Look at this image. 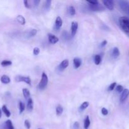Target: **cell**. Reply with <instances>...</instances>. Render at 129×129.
I'll return each mask as SVG.
<instances>
[{
	"label": "cell",
	"instance_id": "14",
	"mask_svg": "<svg viewBox=\"0 0 129 129\" xmlns=\"http://www.w3.org/2000/svg\"><path fill=\"white\" fill-rule=\"evenodd\" d=\"M16 21H17L18 23H19L20 24H21V25H24L25 24V18L21 15H18L16 16Z\"/></svg>",
	"mask_w": 129,
	"mask_h": 129
},
{
	"label": "cell",
	"instance_id": "30",
	"mask_svg": "<svg viewBox=\"0 0 129 129\" xmlns=\"http://www.w3.org/2000/svg\"><path fill=\"white\" fill-rule=\"evenodd\" d=\"M116 90L118 93H121V92L123 91V88L122 85H118L117 86V88H116Z\"/></svg>",
	"mask_w": 129,
	"mask_h": 129
},
{
	"label": "cell",
	"instance_id": "34",
	"mask_svg": "<svg viewBox=\"0 0 129 129\" xmlns=\"http://www.w3.org/2000/svg\"><path fill=\"white\" fill-rule=\"evenodd\" d=\"M87 2L89 3V5H96L99 4L98 1H87Z\"/></svg>",
	"mask_w": 129,
	"mask_h": 129
},
{
	"label": "cell",
	"instance_id": "8",
	"mask_svg": "<svg viewBox=\"0 0 129 129\" xmlns=\"http://www.w3.org/2000/svg\"><path fill=\"white\" fill-rule=\"evenodd\" d=\"M129 95V90L128 89H123V91H122V94L120 96V100L121 102H123L126 100L127 98H128Z\"/></svg>",
	"mask_w": 129,
	"mask_h": 129
},
{
	"label": "cell",
	"instance_id": "16",
	"mask_svg": "<svg viewBox=\"0 0 129 129\" xmlns=\"http://www.w3.org/2000/svg\"><path fill=\"white\" fill-rule=\"evenodd\" d=\"M91 124V122H90V119H89V116H86V118L84 119V128L85 129H88L89 127Z\"/></svg>",
	"mask_w": 129,
	"mask_h": 129
},
{
	"label": "cell",
	"instance_id": "1",
	"mask_svg": "<svg viewBox=\"0 0 129 129\" xmlns=\"http://www.w3.org/2000/svg\"><path fill=\"white\" fill-rule=\"evenodd\" d=\"M119 24L125 33H129V18L127 16H122L119 18Z\"/></svg>",
	"mask_w": 129,
	"mask_h": 129
},
{
	"label": "cell",
	"instance_id": "31",
	"mask_svg": "<svg viewBox=\"0 0 129 129\" xmlns=\"http://www.w3.org/2000/svg\"><path fill=\"white\" fill-rule=\"evenodd\" d=\"M25 126L26 128V129H30V127H31V124H30V122H29L28 120H26L25 121Z\"/></svg>",
	"mask_w": 129,
	"mask_h": 129
},
{
	"label": "cell",
	"instance_id": "3",
	"mask_svg": "<svg viewBox=\"0 0 129 129\" xmlns=\"http://www.w3.org/2000/svg\"><path fill=\"white\" fill-rule=\"evenodd\" d=\"M120 8L121 10L129 16V2L126 1H118Z\"/></svg>",
	"mask_w": 129,
	"mask_h": 129
},
{
	"label": "cell",
	"instance_id": "28",
	"mask_svg": "<svg viewBox=\"0 0 129 129\" xmlns=\"http://www.w3.org/2000/svg\"><path fill=\"white\" fill-rule=\"evenodd\" d=\"M116 86H117V83H115H115H112V84L110 85L109 88H108V90H109V91H113V89H115V88Z\"/></svg>",
	"mask_w": 129,
	"mask_h": 129
},
{
	"label": "cell",
	"instance_id": "25",
	"mask_svg": "<svg viewBox=\"0 0 129 129\" xmlns=\"http://www.w3.org/2000/svg\"><path fill=\"white\" fill-rule=\"evenodd\" d=\"M25 104H24L22 102L20 101V102H19V109H20V113H22L23 112H24V110H25Z\"/></svg>",
	"mask_w": 129,
	"mask_h": 129
},
{
	"label": "cell",
	"instance_id": "11",
	"mask_svg": "<svg viewBox=\"0 0 129 129\" xmlns=\"http://www.w3.org/2000/svg\"><path fill=\"white\" fill-rule=\"evenodd\" d=\"M68 66H69V60H68V59H64V60H63L61 62V63L59 64V68L60 69V71H62L64 70V69H66L68 67Z\"/></svg>",
	"mask_w": 129,
	"mask_h": 129
},
{
	"label": "cell",
	"instance_id": "17",
	"mask_svg": "<svg viewBox=\"0 0 129 129\" xmlns=\"http://www.w3.org/2000/svg\"><path fill=\"white\" fill-rule=\"evenodd\" d=\"M34 108V102L31 98H29L28 99V102H27V109L28 110L31 111Z\"/></svg>",
	"mask_w": 129,
	"mask_h": 129
},
{
	"label": "cell",
	"instance_id": "6",
	"mask_svg": "<svg viewBox=\"0 0 129 129\" xmlns=\"http://www.w3.org/2000/svg\"><path fill=\"white\" fill-rule=\"evenodd\" d=\"M89 8L90 10H91V11H103L104 10V8L103 6H101L100 5H89Z\"/></svg>",
	"mask_w": 129,
	"mask_h": 129
},
{
	"label": "cell",
	"instance_id": "18",
	"mask_svg": "<svg viewBox=\"0 0 129 129\" xmlns=\"http://www.w3.org/2000/svg\"><path fill=\"white\" fill-rule=\"evenodd\" d=\"M120 55V51L119 49L117 47L113 48V50H112V56L114 58H117Z\"/></svg>",
	"mask_w": 129,
	"mask_h": 129
},
{
	"label": "cell",
	"instance_id": "4",
	"mask_svg": "<svg viewBox=\"0 0 129 129\" xmlns=\"http://www.w3.org/2000/svg\"><path fill=\"white\" fill-rule=\"evenodd\" d=\"M15 79L17 82H25V83H26L27 84H28L29 86H31V79H30V77L28 76H17L15 78Z\"/></svg>",
	"mask_w": 129,
	"mask_h": 129
},
{
	"label": "cell",
	"instance_id": "40",
	"mask_svg": "<svg viewBox=\"0 0 129 129\" xmlns=\"http://www.w3.org/2000/svg\"><path fill=\"white\" fill-rule=\"evenodd\" d=\"M39 129H40V128H39Z\"/></svg>",
	"mask_w": 129,
	"mask_h": 129
},
{
	"label": "cell",
	"instance_id": "21",
	"mask_svg": "<svg viewBox=\"0 0 129 129\" xmlns=\"http://www.w3.org/2000/svg\"><path fill=\"white\" fill-rule=\"evenodd\" d=\"M2 111L4 112V113L5 114V115H6L7 117H10V116H11V112L9 111V110L8 109L6 105L3 106Z\"/></svg>",
	"mask_w": 129,
	"mask_h": 129
},
{
	"label": "cell",
	"instance_id": "32",
	"mask_svg": "<svg viewBox=\"0 0 129 129\" xmlns=\"http://www.w3.org/2000/svg\"><path fill=\"white\" fill-rule=\"evenodd\" d=\"M50 4H51V1H45V8L47 9V10H49L50 8Z\"/></svg>",
	"mask_w": 129,
	"mask_h": 129
},
{
	"label": "cell",
	"instance_id": "35",
	"mask_svg": "<svg viewBox=\"0 0 129 129\" xmlns=\"http://www.w3.org/2000/svg\"><path fill=\"white\" fill-rule=\"evenodd\" d=\"M23 3H24V5H25V6L26 8H28V9L30 8V4L28 3V1H26V0H25V1H23Z\"/></svg>",
	"mask_w": 129,
	"mask_h": 129
},
{
	"label": "cell",
	"instance_id": "20",
	"mask_svg": "<svg viewBox=\"0 0 129 129\" xmlns=\"http://www.w3.org/2000/svg\"><path fill=\"white\" fill-rule=\"evenodd\" d=\"M22 92L24 97H25L26 99H29V98H30V91H29L28 89H26V88H23V89H22Z\"/></svg>",
	"mask_w": 129,
	"mask_h": 129
},
{
	"label": "cell",
	"instance_id": "39",
	"mask_svg": "<svg viewBox=\"0 0 129 129\" xmlns=\"http://www.w3.org/2000/svg\"><path fill=\"white\" fill-rule=\"evenodd\" d=\"M1 115H2V113H1V109H0V118L1 117Z\"/></svg>",
	"mask_w": 129,
	"mask_h": 129
},
{
	"label": "cell",
	"instance_id": "26",
	"mask_svg": "<svg viewBox=\"0 0 129 129\" xmlns=\"http://www.w3.org/2000/svg\"><path fill=\"white\" fill-rule=\"evenodd\" d=\"M88 106H89V103L88 102H84L80 106V110H84L86 108H88Z\"/></svg>",
	"mask_w": 129,
	"mask_h": 129
},
{
	"label": "cell",
	"instance_id": "24",
	"mask_svg": "<svg viewBox=\"0 0 129 129\" xmlns=\"http://www.w3.org/2000/svg\"><path fill=\"white\" fill-rule=\"evenodd\" d=\"M1 66L4 67L6 66H10L12 64V62L11 60H4L1 62Z\"/></svg>",
	"mask_w": 129,
	"mask_h": 129
},
{
	"label": "cell",
	"instance_id": "9",
	"mask_svg": "<svg viewBox=\"0 0 129 129\" xmlns=\"http://www.w3.org/2000/svg\"><path fill=\"white\" fill-rule=\"evenodd\" d=\"M78 28V23L76 21H73L71 23V35L74 37L77 32Z\"/></svg>",
	"mask_w": 129,
	"mask_h": 129
},
{
	"label": "cell",
	"instance_id": "33",
	"mask_svg": "<svg viewBox=\"0 0 129 129\" xmlns=\"http://www.w3.org/2000/svg\"><path fill=\"white\" fill-rule=\"evenodd\" d=\"M102 115H104V116L107 115L108 114V110H107V108H103L102 109Z\"/></svg>",
	"mask_w": 129,
	"mask_h": 129
},
{
	"label": "cell",
	"instance_id": "2",
	"mask_svg": "<svg viewBox=\"0 0 129 129\" xmlns=\"http://www.w3.org/2000/svg\"><path fill=\"white\" fill-rule=\"evenodd\" d=\"M48 84V77L45 73H43L42 74L41 81L39 84L38 88L40 89H44L46 88Z\"/></svg>",
	"mask_w": 129,
	"mask_h": 129
},
{
	"label": "cell",
	"instance_id": "29",
	"mask_svg": "<svg viewBox=\"0 0 129 129\" xmlns=\"http://www.w3.org/2000/svg\"><path fill=\"white\" fill-rule=\"evenodd\" d=\"M33 53H34V55H39V54L40 53V49L38 47H35L33 50Z\"/></svg>",
	"mask_w": 129,
	"mask_h": 129
},
{
	"label": "cell",
	"instance_id": "36",
	"mask_svg": "<svg viewBox=\"0 0 129 129\" xmlns=\"http://www.w3.org/2000/svg\"><path fill=\"white\" fill-rule=\"evenodd\" d=\"M107 44V41L106 40H103L102 43H101V47H104Z\"/></svg>",
	"mask_w": 129,
	"mask_h": 129
},
{
	"label": "cell",
	"instance_id": "5",
	"mask_svg": "<svg viewBox=\"0 0 129 129\" xmlns=\"http://www.w3.org/2000/svg\"><path fill=\"white\" fill-rule=\"evenodd\" d=\"M103 3L108 10L112 11L114 8V2H113V1H112V0H105V1H103Z\"/></svg>",
	"mask_w": 129,
	"mask_h": 129
},
{
	"label": "cell",
	"instance_id": "37",
	"mask_svg": "<svg viewBox=\"0 0 129 129\" xmlns=\"http://www.w3.org/2000/svg\"><path fill=\"white\" fill-rule=\"evenodd\" d=\"M79 123H78V122H74V129H78V128H79Z\"/></svg>",
	"mask_w": 129,
	"mask_h": 129
},
{
	"label": "cell",
	"instance_id": "12",
	"mask_svg": "<svg viewBox=\"0 0 129 129\" xmlns=\"http://www.w3.org/2000/svg\"><path fill=\"white\" fill-rule=\"evenodd\" d=\"M81 63L82 60L80 58L76 57L73 60V64H74V67L75 69H78L81 65Z\"/></svg>",
	"mask_w": 129,
	"mask_h": 129
},
{
	"label": "cell",
	"instance_id": "13",
	"mask_svg": "<svg viewBox=\"0 0 129 129\" xmlns=\"http://www.w3.org/2000/svg\"><path fill=\"white\" fill-rule=\"evenodd\" d=\"M1 83H3V84H8L11 81V79L9 78L8 76L6 75H3L1 76Z\"/></svg>",
	"mask_w": 129,
	"mask_h": 129
},
{
	"label": "cell",
	"instance_id": "19",
	"mask_svg": "<svg viewBox=\"0 0 129 129\" xmlns=\"http://www.w3.org/2000/svg\"><path fill=\"white\" fill-rule=\"evenodd\" d=\"M94 60L96 65H99L101 63V62H102V57L99 54H96V55H94Z\"/></svg>",
	"mask_w": 129,
	"mask_h": 129
},
{
	"label": "cell",
	"instance_id": "27",
	"mask_svg": "<svg viewBox=\"0 0 129 129\" xmlns=\"http://www.w3.org/2000/svg\"><path fill=\"white\" fill-rule=\"evenodd\" d=\"M69 13L71 16H73L76 14V10L74 6H70L69 7Z\"/></svg>",
	"mask_w": 129,
	"mask_h": 129
},
{
	"label": "cell",
	"instance_id": "15",
	"mask_svg": "<svg viewBox=\"0 0 129 129\" xmlns=\"http://www.w3.org/2000/svg\"><path fill=\"white\" fill-rule=\"evenodd\" d=\"M37 33V30L35 29H32V30H30L28 33H26V37L27 38H30V37H33L35 36Z\"/></svg>",
	"mask_w": 129,
	"mask_h": 129
},
{
	"label": "cell",
	"instance_id": "38",
	"mask_svg": "<svg viewBox=\"0 0 129 129\" xmlns=\"http://www.w3.org/2000/svg\"><path fill=\"white\" fill-rule=\"evenodd\" d=\"M39 3H40V1H34V3H35V6H37Z\"/></svg>",
	"mask_w": 129,
	"mask_h": 129
},
{
	"label": "cell",
	"instance_id": "7",
	"mask_svg": "<svg viewBox=\"0 0 129 129\" xmlns=\"http://www.w3.org/2000/svg\"><path fill=\"white\" fill-rule=\"evenodd\" d=\"M48 40L50 42V44H55L59 42V39L56 36H55V35L52 34H48Z\"/></svg>",
	"mask_w": 129,
	"mask_h": 129
},
{
	"label": "cell",
	"instance_id": "23",
	"mask_svg": "<svg viewBox=\"0 0 129 129\" xmlns=\"http://www.w3.org/2000/svg\"><path fill=\"white\" fill-rule=\"evenodd\" d=\"M5 125H6V127L7 129H14V127L13 125L12 122H11V121L10 120H6Z\"/></svg>",
	"mask_w": 129,
	"mask_h": 129
},
{
	"label": "cell",
	"instance_id": "22",
	"mask_svg": "<svg viewBox=\"0 0 129 129\" xmlns=\"http://www.w3.org/2000/svg\"><path fill=\"white\" fill-rule=\"evenodd\" d=\"M63 113V108L61 105H58L56 108V114L57 116H60Z\"/></svg>",
	"mask_w": 129,
	"mask_h": 129
},
{
	"label": "cell",
	"instance_id": "10",
	"mask_svg": "<svg viewBox=\"0 0 129 129\" xmlns=\"http://www.w3.org/2000/svg\"><path fill=\"white\" fill-rule=\"evenodd\" d=\"M62 25V18L60 16H57V17L56 18L55 25H54L55 29L57 30H59V29L61 28Z\"/></svg>",
	"mask_w": 129,
	"mask_h": 129
}]
</instances>
